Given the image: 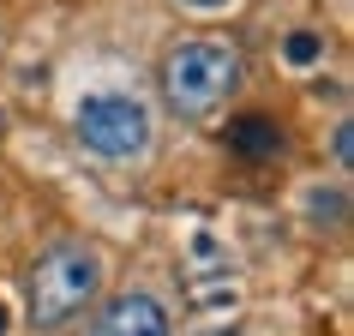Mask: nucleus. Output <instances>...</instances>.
<instances>
[{
    "label": "nucleus",
    "instance_id": "f257e3e1",
    "mask_svg": "<svg viewBox=\"0 0 354 336\" xmlns=\"http://www.w3.org/2000/svg\"><path fill=\"white\" fill-rule=\"evenodd\" d=\"M241 91V55L228 42H210V37H192V42H174L162 55V102L180 120H205Z\"/></svg>",
    "mask_w": 354,
    "mask_h": 336
},
{
    "label": "nucleus",
    "instance_id": "f03ea898",
    "mask_svg": "<svg viewBox=\"0 0 354 336\" xmlns=\"http://www.w3.org/2000/svg\"><path fill=\"white\" fill-rule=\"evenodd\" d=\"M102 295V252L84 241H55L30 264V324L60 330Z\"/></svg>",
    "mask_w": 354,
    "mask_h": 336
},
{
    "label": "nucleus",
    "instance_id": "7ed1b4c3",
    "mask_svg": "<svg viewBox=\"0 0 354 336\" xmlns=\"http://www.w3.org/2000/svg\"><path fill=\"white\" fill-rule=\"evenodd\" d=\"M73 127H78V138H84V150L109 156V162H127V156H138V150L150 144V109L138 96H127V91L84 96L78 114H73Z\"/></svg>",
    "mask_w": 354,
    "mask_h": 336
},
{
    "label": "nucleus",
    "instance_id": "20e7f679",
    "mask_svg": "<svg viewBox=\"0 0 354 336\" xmlns=\"http://www.w3.org/2000/svg\"><path fill=\"white\" fill-rule=\"evenodd\" d=\"M91 336H168V306L156 295H120L91 324Z\"/></svg>",
    "mask_w": 354,
    "mask_h": 336
},
{
    "label": "nucleus",
    "instance_id": "39448f33",
    "mask_svg": "<svg viewBox=\"0 0 354 336\" xmlns=\"http://www.w3.org/2000/svg\"><path fill=\"white\" fill-rule=\"evenodd\" d=\"M228 144L241 150V156H277V150H282V132H277V120L246 114V120H234V127H228Z\"/></svg>",
    "mask_w": 354,
    "mask_h": 336
},
{
    "label": "nucleus",
    "instance_id": "423d86ee",
    "mask_svg": "<svg viewBox=\"0 0 354 336\" xmlns=\"http://www.w3.org/2000/svg\"><path fill=\"white\" fill-rule=\"evenodd\" d=\"M306 210H313V223H318V228H336V223H342V210H348V198H342V192H324V187H318L313 198H306Z\"/></svg>",
    "mask_w": 354,
    "mask_h": 336
},
{
    "label": "nucleus",
    "instance_id": "0eeeda50",
    "mask_svg": "<svg viewBox=\"0 0 354 336\" xmlns=\"http://www.w3.org/2000/svg\"><path fill=\"white\" fill-rule=\"evenodd\" d=\"M282 55L295 60V66H313V60H318V55H324V42H318V37H313V30H295V37L282 42Z\"/></svg>",
    "mask_w": 354,
    "mask_h": 336
},
{
    "label": "nucleus",
    "instance_id": "6e6552de",
    "mask_svg": "<svg viewBox=\"0 0 354 336\" xmlns=\"http://www.w3.org/2000/svg\"><path fill=\"white\" fill-rule=\"evenodd\" d=\"M330 156H336V168H348V162H354V127H348V120L336 127V138H330Z\"/></svg>",
    "mask_w": 354,
    "mask_h": 336
},
{
    "label": "nucleus",
    "instance_id": "1a4fd4ad",
    "mask_svg": "<svg viewBox=\"0 0 354 336\" xmlns=\"http://www.w3.org/2000/svg\"><path fill=\"white\" fill-rule=\"evenodd\" d=\"M187 6H198V12H216V6H228V0H187Z\"/></svg>",
    "mask_w": 354,
    "mask_h": 336
},
{
    "label": "nucleus",
    "instance_id": "9d476101",
    "mask_svg": "<svg viewBox=\"0 0 354 336\" xmlns=\"http://www.w3.org/2000/svg\"><path fill=\"white\" fill-rule=\"evenodd\" d=\"M0 336H6V306H0Z\"/></svg>",
    "mask_w": 354,
    "mask_h": 336
}]
</instances>
